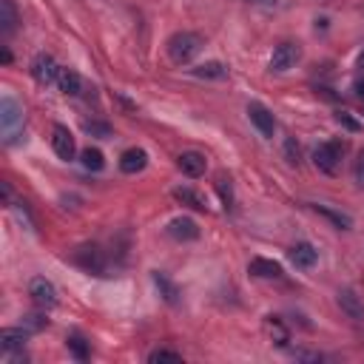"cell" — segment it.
<instances>
[{"label":"cell","instance_id":"cell-1","mask_svg":"<svg viewBox=\"0 0 364 364\" xmlns=\"http://www.w3.org/2000/svg\"><path fill=\"white\" fill-rule=\"evenodd\" d=\"M202 46H205V40H202L199 34H193V31H176V34H171L168 43H165L168 57H171L176 65L191 63V60L202 51Z\"/></svg>","mask_w":364,"mask_h":364},{"label":"cell","instance_id":"cell-2","mask_svg":"<svg viewBox=\"0 0 364 364\" xmlns=\"http://www.w3.org/2000/svg\"><path fill=\"white\" fill-rule=\"evenodd\" d=\"M17 128H23V105H20L14 97L3 94V97H0V131H3L6 145L14 142Z\"/></svg>","mask_w":364,"mask_h":364},{"label":"cell","instance_id":"cell-3","mask_svg":"<svg viewBox=\"0 0 364 364\" xmlns=\"http://www.w3.org/2000/svg\"><path fill=\"white\" fill-rule=\"evenodd\" d=\"M28 71H31V77H34V82L37 85H43V88H48V85H57V80H60V65L54 63V57L51 54H37L34 60H31V65H28Z\"/></svg>","mask_w":364,"mask_h":364},{"label":"cell","instance_id":"cell-4","mask_svg":"<svg viewBox=\"0 0 364 364\" xmlns=\"http://www.w3.org/2000/svg\"><path fill=\"white\" fill-rule=\"evenodd\" d=\"M341 154H344V145L336 142V139H330V142L316 145V151H313V162H316L318 171H324V173H336L338 165H341Z\"/></svg>","mask_w":364,"mask_h":364},{"label":"cell","instance_id":"cell-5","mask_svg":"<svg viewBox=\"0 0 364 364\" xmlns=\"http://www.w3.org/2000/svg\"><path fill=\"white\" fill-rule=\"evenodd\" d=\"M301 60V48H299V43H279L276 48H273V57H270V71H276V74H284V71H290V68H296V63Z\"/></svg>","mask_w":364,"mask_h":364},{"label":"cell","instance_id":"cell-6","mask_svg":"<svg viewBox=\"0 0 364 364\" xmlns=\"http://www.w3.org/2000/svg\"><path fill=\"white\" fill-rule=\"evenodd\" d=\"M28 296H31V301H34L37 307H43V310H48V307L57 304V287H54L46 276H34V279L28 282Z\"/></svg>","mask_w":364,"mask_h":364},{"label":"cell","instance_id":"cell-7","mask_svg":"<svg viewBox=\"0 0 364 364\" xmlns=\"http://www.w3.org/2000/svg\"><path fill=\"white\" fill-rule=\"evenodd\" d=\"M51 151L65 162L77 156V142H74V136H71V131L65 125H54L51 128Z\"/></svg>","mask_w":364,"mask_h":364},{"label":"cell","instance_id":"cell-8","mask_svg":"<svg viewBox=\"0 0 364 364\" xmlns=\"http://www.w3.org/2000/svg\"><path fill=\"white\" fill-rule=\"evenodd\" d=\"M165 230H168V236L176 239V242H193V239H199V225H196L191 216H173Z\"/></svg>","mask_w":364,"mask_h":364},{"label":"cell","instance_id":"cell-9","mask_svg":"<svg viewBox=\"0 0 364 364\" xmlns=\"http://www.w3.org/2000/svg\"><path fill=\"white\" fill-rule=\"evenodd\" d=\"M74 262H77L82 270H88V273H102V270H105V256H102V250L94 247V245L77 247V250H74Z\"/></svg>","mask_w":364,"mask_h":364},{"label":"cell","instance_id":"cell-10","mask_svg":"<svg viewBox=\"0 0 364 364\" xmlns=\"http://www.w3.org/2000/svg\"><path fill=\"white\" fill-rule=\"evenodd\" d=\"M247 117H250V122L256 125V131H259L262 136H273V131H276V119H273V114H270L267 105H262V102H250V105H247Z\"/></svg>","mask_w":364,"mask_h":364},{"label":"cell","instance_id":"cell-11","mask_svg":"<svg viewBox=\"0 0 364 364\" xmlns=\"http://www.w3.org/2000/svg\"><path fill=\"white\" fill-rule=\"evenodd\" d=\"M28 341V330L26 327H6L0 330V350L3 353H20Z\"/></svg>","mask_w":364,"mask_h":364},{"label":"cell","instance_id":"cell-12","mask_svg":"<svg viewBox=\"0 0 364 364\" xmlns=\"http://www.w3.org/2000/svg\"><path fill=\"white\" fill-rule=\"evenodd\" d=\"M338 307L350 316V318H355V321H361L364 318V299L355 293V290H350V287H344V290H338Z\"/></svg>","mask_w":364,"mask_h":364},{"label":"cell","instance_id":"cell-13","mask_svg":"<svg viewBox=\"0 0 364 364\" xmlns=\"http://www.w3.org/2000/svg\"><path fill=\"white\" fill-rule=\"evenodd\" d=\"M176 165H179V171H182L185 176H202L205 168H208V162H205V156H202L199 151H185V154H179Z\"/></svg>","mask_w":364,"mask_h":364},{"label":"cell","instance_id":"cell-14","mask_svg":"<svg viewBox=\"0 0 364 364\" xmlns=\"http://www.w3.org/2000/svg\"><path fill=\"white\" fill-rule=\"evenodd\" d=\"M316 259H318V250H316L310 242H296V245L290 247V262H293L296 267H301V270L313 267Z\"/></svg>","mask_w":364,"mask_h":364},{"label":"cell","instance_id":"cell-15","mask_svg":"<svg viewBox=\"0 0 364 364\" xmlns=\"http://www.w3.org/2000/svg\"><path fill=\"white\" fill-rule=\"evenodd\" d=\"M145 165H148V154L142 148H128L119 156V171L122 173H139Z\"/></svg>","mask_w":364,"mask_h":364},{"label":"cell","instance_id":"cell-16","mask_svg":"<svg viewBox=\"0 0 364 364\" xmlns=\"http://www.w3.org/2000/svg\"><path fill=\"white\" fill-rule=\"evenodd\" d=\"M247 273L250 276H259V279H279L282 276V264L279 262H273V259H250V264H247Z\"/></svg>","mask_w":364,"mask_h":364},{"label":"cell","instance_id":"cell-17","mask_svg":"<svg viewBox=\"0 0 364 364\" xmlns=\"http://www.w3.org/2000/svg\"><path fill=\"white\" fill-rule=\"evenodd\" d=\"M57 85H60V91H63L65 97H80V94L85 91V85H82V77H80L77 71H71V68H63V71H60V80H57Z\"/></svg>","mask_w":364,"mask_h":364},{"label":"cell","instance_id":"cell-18","mask_svg":"<svg viewBox=\"0 0 364 364\" xmlns=\"http://www.w3.org/2000/svg\"><path fill=\"white\" fill-rule=\"evenodd\" d=\"M173 199H176V202H182V205H188V208H193V210H208V199H205L199 191L188 188V185L173 188Z\"/></svg>","mask_w":364,"mask_h":364},{"label":"cell","instance_id":"cell-19","mask_svg":"<svg viewBox=\"0 0 364 364\" xmlns=\"http://www.w3.org/2000/svg\"><path fill=\"white\" fill-rule=\"evenodd\" d=\"M191 74L199 77V80H225V77H228V65L219 63V60H208V63L191 68Z\"/></svg>","mask_w":364,"mask_h":364},{"label":"cell","instance_id":"cell-20","mask_svg":"<svg viewBox=\"0 0 364 364\" xmlns=\"http://www.w3.org/2000/svg\"><path fill=\"white\" fill-rule=\"evenodd\" d=\"M151 279H154V284H156V290H159V296L168 301V304H176L179 301V287L165 276V273H159V270H154L151 273Z\"/></svg>","mask_w":364,"mask_h":364},{"label":"cell","instance_id":"cell-21","mask_svg":"<svg viewBox=\"0 0 364 364\" xmlns=\"http://www.w3.org/2000/svg\"><path fill=\"white\" fill-rule=\"evenodd\" d=\"M313 210L318 213V216H324V219H330L338 230H350L353 228V219L347 216V213H341V210H336V208H330V205H313Z\"/></svg>","mask_w":364,"mask_h":364},{"label":"cell","instance_id":"cell-22","mask_svg":"<svg viewBox=\"0 0 364 364\" xmlns=\"http://www.w3.org/2000/svg\"><path fill=\"white\" fill-rule=\"evenodd\" d=\"M17 28V9L11 0H0V31L11 34Z\"/></svg>","mask_w":364,"mask_h":364},{"label":"cell","instance_id":"cell-23","mask_svg":"<svg viewBox=\"0 0 364 364\" xmlns=\"http://www.w3.org/2000/svg\"><path fill=\"white\" fill-rule=\"evenodd\" d=\"M80 162H82V168H88V171H102V168H105V156H102L100 148H82V151H80Z\"/></svg>","mask_w":364,"mask_h":364},{"label":"cell","instance_id":"cell-24","mask_svg":"<svg viewBox=\"0 0 364 364\" xmlns=\"http://www.w3.org/2000/svg\"><path fill=\"white\" fill-rule=\"evenodd\" d=\"M65 347L71 350V355H74L77 361H85V358H88V344H85V338H82L80 333H68Z\"/></svg>","mask_w":364,"mask_h":364},{"label":"cell","instance_id":"cell-25","mask_svg":"<svg viewBox=\"0 0 364 364\" xmlns=\"http://www.w3.org/2000/svg\"><path fill=\"white\" fill-rule=\"evenodd\" d=\"M264 327H267V333H270V338L279 344V347H284L287 344V330H284V324L279 321V318H273V316H267V321H264Z\"/></svg>","mask_w":364,"mask_h":364},{"label":"cell","instance_id":"cell-26","mask_svg":"<svg viewBox=\"0 0 364 364\" xmlns=\"http://www.w3.org/2000/svg\"><path fill=\"white\" fill-rule=\"evenodd\" d=\"M148 361H151V364H179L182 355L173 353V350H154V353L148 355Z\"/></svg>","mask_w":364,"mask_h":364},{"label":"cell","instance_id":"cell-27","mask_svg":"<svg viewBox=\"0 0 364 364\" xmlns=\"http://www.w3.org/2000/svg\"><path fill=\"white\" fill-rule=\"evenodd\" d=\"M23 327L26 330H43V327H48V318H43L40 313H28V316H23Z\"/></svg>","mask_w":364,"mask_h":364},{"label":"cell","instance_id":"cell-28","mask_svg":"<svg viewBox=\"0 0 364 364\" xmlns=\"http://www.w3.org/2000/svg\"><path fill=\"white\" fill-rule=\"evenodd\" d=\"M336 122H338V125H344L347 131H361V122H358V119H353L347 111H336Z\"/></svg>","mask_w":364,"mask_h":364},{"label":"cell","instance_id":"cell-29","mask_svg":"<svg viewBox=\"0 0 364 364\" xmlns=\"http://www.w3.org/2000/svg\"><path fill=\"white\" fill-rule=\"evenodd\" d=\"M284 156H287V162H290V165H299V145H296V139H293V136H287V139H284Z\"/></svg>","mask_w":364,"mask_h":364},{"label":"cell","instance_id":"cell-30","mask_svg":"<svg viewBox=\"0 0 364 364\" xmlns=\"http://www.w3.org/2000/svg\"><path fill=\"white\" fill-rule=\"evenodd\" d=\"M353 179L358 188H364V148L358 151V159H355V168H353Z\"/></svg>","mask_w":364,"mask_h":364},{"label":"cell","instance_id":"cell-31","mask_svg":"<svg viewBox=\"0 0 364 364\" xmlns=\"http://www.w3.org/2000/svg\"><path fill=\"white\" fill-rule=\"evenodd\" d=\"M82 128L88 134H97V136H111V128L105 122H82Z\"/></svg>","mask_w":364,"mask_h":364},{"label":"cell","instance_id":"cell-32","mask_svg":"<svg viewBox=\"0 0 364 364\" xmlns=\"http://www.w3.org/2000/svg\"><path fill=\"white\" fill-rule=\"evenodd\" d=\"M355 91H358V97H361V102H364V82H358V85H355Z\"/></svg>","mask_w":364,"mask_h":364},{"label":"cell","instance_id":"cell-33","mask_svg":"<svg viewBox=\"0 0 364 364\" xmlns=\"http://www.w3.org/2000/svg\"><path fill=\"white\" fill-rule=\"evenodd\" d=\"M358 68H364V51L358 54Z\"/></svg>","mask_w":364,"mask_h":364},{"label":"cell","instance_id":"cell-34","mask_svg":"<svg viewBox=\"0 0 364 364\" xmlns=\"http://www.w3.org/2000/svg\"><path fill=\"white\" fill-rule=\"evenodd\" d=\"M250 3H273V0H250Z\"/></svg>","mask_w":364,"mask_h":364}]
</instances>
